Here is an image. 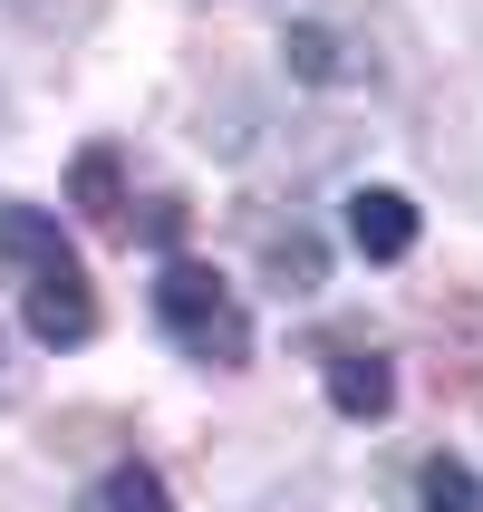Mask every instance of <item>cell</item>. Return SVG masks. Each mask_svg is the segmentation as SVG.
Wrapping results in <instances>:
<instances>
[{"instance_id":"cell-1","label":"cell","mask_w":483,"mask_h":512,"mask_svg":"<svg viewBox=\"0 0 483 512\" xmlns=\"http://www.w3.org/2000/svg\"><path fill=\"white\" fill-rule=\"evenodd\" d=\"M0 261L20 271V319L39 348H78L97 329V290H87L68 232L39 213V203H0Z\"/></svg>"},{"instance_id":"cell-2","label":"cell","mask_w":483,"mask_h":512,"mask_svg":"<svg viewBox=\"0 0 483 512\" xmlns=\"http://www.w3.org/2000/svg\"><path fill=\"white\" fill-rule=\"evenodd\" d=\"M155 319H165V339L184 348L194 368H252V310L232 300L223 271L165 261V271H155Z\"/></svg>"},{"instance_id":"cell-3","label":"cell","mask_w":483,"mask_h":512,"mask_svg":"<svg viewBox=\"0 0 483 512\" xmlns=\"http://www.w3.org/2000/svg\"><path fill=\"white\" fill-rule=\"evenodd\" d=\"M319 387H329V406H339L348 426H377L397 406V368L368 339H319Z\"/></svg>"},{"instance_id":"cell-4","label":"cell","mask_w":483,"mask_h":512,"mask_svg":"<svg viewBox=\"0 0 483 512\" xmlns=\"http://www.w3.org/2000/svg\"><path fill=\"white\" fill-rule=\"evenodd\" d=\"M348 242L368 261H406L416 252V203H406L397 184H358V194H348Z\"/></svg>"},{"instance_id":"cell-5","label":"cell","mask_w":483,"mask_h":512,"mask_svg":"<svg viewBox=\"0 0 483 512\" xmlns=\"http://www.w3.org/2000/svg\"><path fill=\"white\" fill-rule=\"evenodd\" d=\"M68 512H174V493H165V474H155V464L126 455V464H107V474H97Z\"/></svg>"},{"instance_id":"cell-6","label":"cell","mask_w":483,"mask_h":512,"mask_svg":"<svg viewBox=\"0 0 483 512\" xmlns=\"http://www.w3.org/2000/svg\"><path fill=\"white\" fill-rule=\"evenodd\" d=\"M281 49H290V68H300V78H319V87H358V78H368V58L348 49L339 29H319V20H300Z\"/></svg>"},{"instance_id":"cell-7","label":"cell","mask_w":483,"mask_h":512,"mask_svg":"<svg viewBox=\"0 0 483 512\" xmlns=\"http://www.w3.org/2000/svg\"><path fill=\"white\" fill-rule=\"evenodd\" d=\"M416 512H483L474 464H455V455H426V464H416Z\"/></svg>"},{"instance_id":"cell-8","label":"cell","mask_w":483,"mask_h":512,"mask_svg":"<svg viewBox=\"0 0 483 512\" xmlns=\"http://www.w3.org/2000/svg\"><path fill=\"white\" fill-rule=\"evenodd\" d=\"M68 194H78L87 223L126 232V203H116V155H107V145H87V155H78V184H68Z\"/></svg>"}]
</instances>
